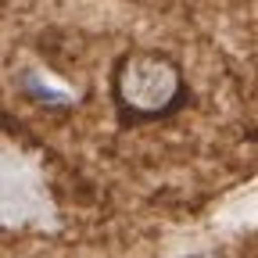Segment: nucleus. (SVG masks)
Here are the masks:
<instances>
[{"instance_id": "f257e3e1", "label": "nucleus", "mask_w": 258, "mask_h": 258, "mask_svg": "<svg viewBox=\"0 0 258 258\" xmlns=\"http://www.w3.org/2000/svg\"><path fill=\"white\" fill-rule=\"evenodd\" d=\"M111 101L122 125L161 122L190 101L186 72L169 50L133 47L111 69Z\"/></svg>"}]
</instances>
